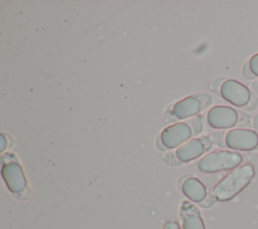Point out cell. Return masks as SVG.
Masks as SVG:
<instances>
[{"label": "cell", "mask_w": 258, "mask_h": 229, "mask_svg": "<svg viewBox=\"0 0 258 229\" xmlns=\"http://www.w3.org/2000/svg\"><path fill=\"white\" fill-rule=\"evenodd\" d=\"M255 175L251 163H246L228 174L213 190L214 196L219 201H229L248 186Z\"/></svg>", "instance_id": "obj_1"}, {"label": "cell", "mask_w": 258, "mask_h": 229, "mask_svg": "<svg viewBox=\"0 0 258 229\" xmlns=\"http://www.w3.org/2000/svg\"><path fill=\"white\" fill-rule=\"evenodd\" d=\"M242 155L235 151L218 150L213 151L198 162L199 169L204 173H218L237 167L242 162Z\"/></svg>", "instance_id": "obj_2"}, {"label": "cell", "mask_w": 258, "mask_h": 229, "mask_svg": "<svg viewBox=\"0 0 258 229\" xmlns=\"http://www.w3.org/2000/svg\"><path fill=\"white\" fill-rule=\"evenodd\" d=\"M226 145L231 149L249 151L258 146V133L251 129L236 128L230 130L225 137Z\"/></svg>", "instance_id": "obj_3"}, {"label": "cell", "mask_w": 258, "mask_h": 229, "mask_svg": "<svg viewBox=\"0 0 258 229\" xmlns=\"http://www.w3.org/2000/svg\"><path fill=\"white\" fill-rule=\"evenodd\" d=\"M221 96L231 104L237 107H245L250 99L251 94L248 88L236 80H226L220 89Z\"/></svg>", "instance_id": "obj_4"}, {"label": "cell", "mask_w": 258, "mask_h": 229, "mask_svg": "<svg viewBox=\"0 0 258 229\" xmlns=\"http://www.w3.org/2000/svg\"><path fill=\"white\" fill-rule=\"evenodd\" d=\"M207 118L213 128H231L238 122V113L229 106H215L210 109Z\"/></svg>", "instance_id": "obj_5"}, {"label": "cell", "mask_w": 258, "mask_h": 229, "mask_svg": "<svg viewBox=\"0 0 258 229\" xmlns=\"http://www.w3.org/2000/svg\"><path fill=\"white\" fill-rule=\"evenodd\" d=\"M191 136V129L186 123H175L166 127L160 136L162 144L167 148H175Z\"/></svg>", "instance_id": "obj_6"}, {"label": "cell", "mask_w": 258, "mask_h": 229, "mask_svg": "<svg viewBox=\"0 0 258 229\" xmlns=\"http://www.w3.org/2000/svg\"><path fill=\"white\" fill-rule=\"evenodd\" d=\"M2 177L12 193H21L26 188V179L22 167L15 161L8 162L2 166Z\"/></svg>", "instance_id": "obj_7"}, {"label": "cell", "mask_w": 258, "mask_h": 229, "mask_svg": "<svg viewBox=\"0 0 258 229\" xmlns=\"http://www.w3.org/2000/svg\"><path fill=\"white\" fill-rule=\"evenodd\" d=\"M180 216L183 229H206L199 209L189 201L182 202Z\"/></svg>", "instance_id": "obj_8"}, {"label": "cell", "mask_w": 258, "mask_h": 229, "mask_svg": "<svg viewBox=\"0 0 258 229\" xmlns=\"http://www.w3.org/2000/svg\"><path fill=\"white\" fill-rule=\"evenodd\" d=\"M204 151L205 144L203 140L194 138L177 148L176 157L182 162H187L201 156L204 153Z\"/></svg>", "instance_id": "obj_9"}, {"label": "cell", "mask_w": 258, "mask_h": 229, "mask_svg": "<svg viewBox=\"0 0 258 229\" xmlns=\"http://www.w3.org/2000/svg\"><path fill=\"white\" fill-rule=\"evenodd\" d=\"M201 110V102L192 96L186 97L174 104L172 113L178 119H185L199 113Z\"/></svg>", "instance_id": "obj_10"}, {"label": "cell", "mask_w": 258, "mask_h": 229, "mask_svg": "<svg viewBox=\"0 0 258 229\" xmlns=\"http://www.w3.org/2000/svg\"><path fill=\"white\" fill-rule=\"evenodd\" d=\"M183 194L192 202H202L207 196V189L205 185L196 178L186 179L181 186Z\"/></svg>", "instance_id": "obj_11"}, {"label": "cell", "mask_w": 258, "mask_h": 229, "mask_svg": "<svg viewBox=\"0 0 258 229\" xmlns=\"http://www.w3.org/2000/svg\"><path fill=\"white\" fill-rule=\"evenodd\" d=\"M248 66H249V69L250 71L252 72V74L255 76V77H258V53L254 54L249 63H248Z\"/></svg>", "instance_id": "obj_12"}, {"label": "cell", "mask_w": 258, "mask_h": 229, "mask_svg": "<svg viewBox=\"0 0 258 229\" xmlns=\"http://www.w3.org/2000/svg\"><path fill=\"white\" fill-rule=\"evenodd\" d=\"M258 105V100L255 96H251V99L249 101V103L245 106V109L247 110H254Z\"/></svg>", "instance_id": "obj_13"}, {"label": "cell", "mask_w": 258, "mask_h": 229, "mask_svg": "<svg viewBox=\"0 0 258 229\" xmlns=\"http://www.w3.org/2000/svg\"><path fill=\"white\" fill-rule=\"evenodd\" d=\"M164 229H181L179 224L175 221H168L164 225Z\"/></svg>", "instance_id": "obj_14"}, {"label": "cell", "mask_w": 258, "mask_h": 229, "mask_svg": "<svg viewBox=\"0 0 258 229\" xmlns=\"http://www.w3.org/2000/svg\"><path fill=\"white\" fill-rule=\"evenodd\" d=\"M244 75H245V77L247 78V79H253L255 76L252 74V72L250 71V69H249V66H248V64L245 66V70H244Z\"/></svg>", "instance_id": "obj_15"}, {"label": "cell", "mask_w": 258, "mask_h": 229, "mask_svg": "<svg viewBox=\"0 0 258 229\" xmlns=\"http://www.w3.org/2000/svg\"><path fill=\"white\" fill-rule=\"evenodd\" d=\"M6 138L4 136V134H1V147H0V150L3 151L5 148H6Z\"/></svg>", "instance_id": "obj_16"}, {"label": "cell", "mask_w": 258, "mask_h": 229, "mask_svg": "<svg viewBox=\"0 0 258 229\" xmlns=\"http://www.w3.org/2000/svg\"><path fill=\"white\" fill-rule=\"evenodd\" d=\"M254 124H255V126L258 128V116H256V117L254 118Z\"/></svg>", "instance_id": "obj_17"}, {"label": "cell", "mask_w": 258, "mask_h": 229, "mask_svg": "<svg viewBox=\"0 0 258 229\" xmlns=\"http://www.w3.org/2000/svg\"><path fill=\"white\" fill-rule=\"evenodd\" d=\"M257 148H258V146H257Z\"/></svg>", "instance_id": "obj_18"}]
</instances>
